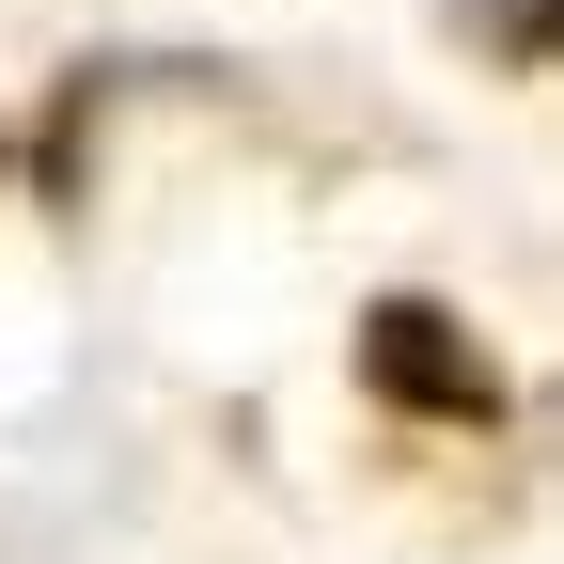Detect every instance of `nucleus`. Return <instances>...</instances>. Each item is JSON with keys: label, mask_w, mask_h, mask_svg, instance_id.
Here are the masks:
<instances>
[{"label": "nucleus", "mask_w": 564, "mask_h": 564, "mask_svg": "<svg viewBox=\"0 0 564 564\" xmlns=\"http://www.w3.org/2000/svg\"><path fill=\"white\" fill-rule=\"evenodd\" d=\"M361 377L392 408H423V423H486V408H502V361H486L440 299H377L361 314Z\"/></svg>", "instance_id": "1"}]
</instances>
